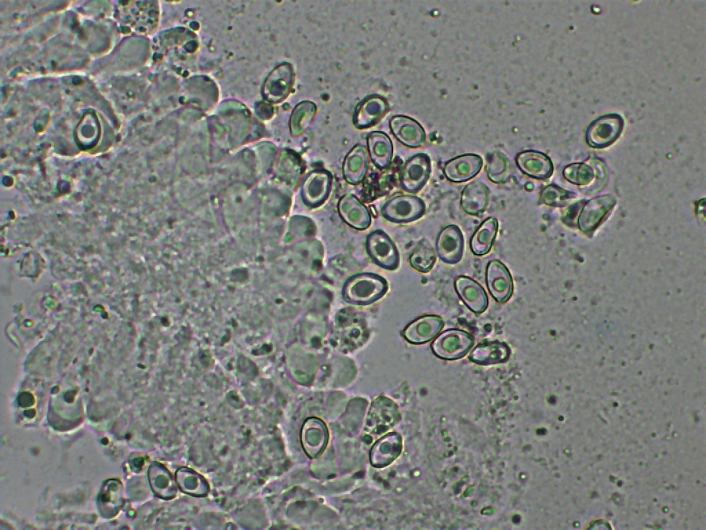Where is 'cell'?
Masks as SVG:
<instances>
[{
    "label": "cell",
    "instance_id": "obj_12",
    "mask_svg": "<svg viewBox=\"0 0 706 530\" xmlns=\"http://www.w3.org/2000/svg\"><path fill=\"white\" fill-rule=\"evenodd\" d=\"M331 185V177L326 171H312L306 176L302 196L306 205L319 206L326 199Z\"/></svg>",
    "mask_w": 706,
    "mask_h": 530
},
{
    "label": "cell",
    "instance_id": "obj_17",
    "mask_svg": "<svg viewBox=\"0 0 706 530\" xmlns=\"http://www.w3.org/2000/svg\"><path fill=\"white\" fill-rule=\"evenodd\" d=\"M498 228L497 219L486 218L476 229L470 239V248L474 255H483L492 248Z\"/></svg>",
    "mask_w": 706,
    "mask_h": 530
},
{
    "label": "cell",
    "instance_id": "obj_28",
    "mask_svg": "<svg viewBox=\"0 0 706 530\" xmlns=\"http://www.w3.org/2000/svg\"><path fill=\"white\" fill-rule=\"evenodd\" d=\"M543 429L537 430V433L539 434L541 432H542ZM543 431H545V429ZM545 431H543V433H541V434H545Z\"/></svg>",
    "mask_w": 706,
    "mask_h": 530
},
{
    "label": "cell",
    "instance_id": "obj_5",
    "mask_svg": "<svg viewBox=\"0 0 706 530\" xmlns=\"http://www.w3.org/2000/svg\"><path fill=\"white\" fill-rule=\"evenodd\" d=\"M463 248V235L458 226L450 224L440 230L436 240V253L442 262L449 264L459 262Z\"/></svg>",
    "mask_w": 706,
    "mask_h": 530
},
{
    "label": "cell",
    "instance_id": "obj_24",
    "mask_svg": "<svg viewBox=\"0 0 706 530\" xmlns=\"http://www.w3.org/2000/svg\"><path fill=\"white\" fill-rule=\"evenodd\" d=\"M567 197L566 190L554 184L546 186L541 193V199L548 206H562Z\"/></svg>",
    "mask_w": 706,
    "mask_h": 530
},
{
    "label": "cell",
    "instance_id": "obj_20",
    "mask_svg": "<svg viewBox=\"0 0 706 530\" xmlns=\"http://www.w3.org/2000/svg\"><path fill=\"white\" fill-rule=\"evenodd\" d=\"M436 259L435 251L426 239L420 240L410 255V264L418 271L426 273L434 266Z\"/></svg>",
    "mask_w": 706,
    "mask_h": 530
},
{
    "label": "cell",
    "instance_id": "obj_27",
    "mask_svg": "<svg viewBox=\"0 0 706 530\" xmlns=\"http://www.w3.org/2000/svg\"><path fill=\"white\" fill-rule=\"evenodd\" d=\"M512 521H513V522H514V523H518V522H520V516H514V517L512 518Z\"/></svg>",
    "mask_w": 706,
    "mask_h": 530
},
{
    "label": "cell",
    "instance_id": "obj_13",
    "mask_svg": "<svg viewBox=\"0 0 706 530\" xmlns=\"http://www.w3.org/2000/svg\"><path fill=\"white\" fill-rule=\"evenodd\" d=\"M443 326L444 322L440 316L425 315L417 318L407 326L405 331V336L412 343H425L436 335Z\"/></svg>",
    "mask_w": 706,
    "mask_h": 530
},
{
    "label": "cell",
    "instance_id": "obj_3",
    "mask_svg": "<svg viewBox=\"0 0 706 530\" xmlns=\"http://www.w3.org/2000/svg\"><path fill=\"white\" fill-rule=\"evenodd\" d=\"M624 126L623 117L616 113L598 117L593 120L585 131V139L589 146L596 148L607 147L621 135Z\"/></svg>",
    "mask_w": 706,
    "mask_h": 530
},
{
    "label": "cell",
    "instance_id": "obj_11",
    "mask_svg": "<svg viewBox=\"0 0 706 530\" xmlns=\"http://www.w3.org/2000/svg\"><path fill=\"white\" fill-rule=\"evenodd\" d=\"M516 162L520 170L536 179H547L553 173V165L550 159L541 152L527 150L520 153L516 157Z\"/></svg>",
    "mask_w": 706,
    "mask_h": 530
},
{
    "label": "cell",
    "instance_id": "obj_7",
    "mask_svg": "<svg viewBox=\"0 0 706 530\" xmlns=\"http://www.w3.org/2000/svg\"><path fill=\"white\" fill-rule=\"evenodd\" d=\"M490 295L499 302H507L513 293V281L508 268L498 260L490 261L485 272Z\"/></svg>",
    "mask_w": 706,
    "mask_h": 530
},
{
    "label": "cell",
    "instance_id": "obj_23",
    "mask_svg": "<svg viewBox=\"0 0 706 530\" xmlns=\"http://www.w3.org/2000/svg\"><path fill=\"white\" fill-rule=\"evenodd\" d=\"M366 159L365 155L348 157L343 166V174L347 181L357 184L365 173Z\"/></svg>",
    "mask_w": 706,
    "mask_h": 530
},
{
    "label": "cell",
    "instance_id": "obj_10",
    "mask_svg": "<svg viewBox=\"0 0 706 530\" xmlns=\"http://www.w3.org/2000/svg\"><path fill=\"white\" fill-rule=\"evenodd\" d=\"M482 166L483 160L480 156L466 154L447 162L443 172L448 180L460 183L475 177L480 172Z\"/></svg>",
    "mask_w": 706,
    "mask_h": 530
},
{
    "label": "cell",
    "instance_id": "obj_21",
    "mask_svg": "<svg viewBox=\"0 0 706 530\" xmlns=\"http://www.w3.org/2000/svg\"><path fill=\"white\" fill-rule=\"evenodd\" d=\"M177 482L183 492L195 496L206 495L207 488L201 477L192 470H179Z\"/></svg>",
    "mask_w": 706,
    "mask_h": 530
},
{
    "label": "cell",
    "instance_id": "obj_18",
    "mask_svg": "<svg viewBox=\"0 0 706 530\" xmlns=\"http://www.w3.org/2000/svg\"><path fill=\"white\" fill-rule=\"evenodd\" d=\"M121 484L115 480L104 482L99 495L101 512L106 516H113L118 512L122 502Z\"/></svg>",
    "mask_w": 706,
    "mask_h": 530
},
{
    "label": "cell",
    "instance_id": "obj_25",
    "mask_svg": "<svg viewBox=\"0 0 706 530\" xmlns=\"http://www.w3.org/2000/svg\"><path fill=\"white\" fill-rule=\"evenodd\" d=\"M18 404L22 407H29L34 404L33 395L28 392H23L18 396Z\"/></svg>",
    "mask_w": 706,
    "mask_h": 530
},
{
    "label": "cell",
    "instance_id": "obj_4",
    "mask_svg": "<svg viewBox=\"0 0 706 530\" xmlns=\"http://www.w3.org/2000/svg\"><path fill=\"white\" fill-rule=\"evenodd\" d=\"M425 210L424 202L416 196L404 195L389 200L383 207V216L397 222H412L421 217Z\"/></svg>",
    "mask_w": 706,
    "mask_h": 530
},
{
    "label": "cell",
    "instance_id": "obj_22",
    "mask_svg": "<svg viewBox=\"0 0 706 530\" xmlns=\"http://www.w3.org/2000/svg\"><path fill=\"white\" fill-rule=\"evenodd\" d=\"M485 170L488 178L494 183H504L508 177L509 163L505 157L495 155L487 159Z\"/></svg>",
    "mask_w": 706,
    "mask_h": 530
},
{
    "label": "cell",
    "instance_id": "obj_19",
    "mask_svg": "<svg viewBox=\"0 0 706 530\" xmlns=\"http://www.w3.org/2000/svg\"><path fill=\"white\" fill-rule=\"evenodd\" d=\"M151 488L161 498L174 496L176 492L170 475L165 469L157 464L150 466L148 471Z\"/></svg>",
    "mask_w": 706,
    "mask_h": 530
},
{
    "label": "cell",
    "instance_id": "obj_16",
    "mask_svg": "<svg viewBox=\"0 0 706 530\" xmlns=\"http://www.w3.org/2000/svg\"><path fill=\"white\" fill-rule=\"evenodd\" d=\"M339 212L341 218L355 228L365 229L370 224V217L367 208L351 195L341 198Z\"/></svg>",
    "mask_w": 706,
    "mask_h": 530
},
{
    "label": "cell",
    "instance_id": "obj_1",
    "mask_svg": "<svg viewBox=\"0 0 706 530\" xmlns=\"http://www.w3.org/2000/svg\"><path fill=\"white\" fill-rule=\"evenodd\" d=\"M385 288V282L379 275L361 273L354 275L346 282L343 294L348 302L365 304L380 297Z\"/></svg>",
    "mask_w": 706,
    "mask_h": 530
},
{
    "label": "cell",
    "instance_id": "obj_14",
    "mask_svg": "<svg viewBox=\"0 0 706 530\" xmlns=\"http://www.w3.org/2000/svg\"><path fill=\"white\" fill-rule=\"evenodd\" d=\"M489 202V188L481 181L467 184L462 190L461 206L470 215L478 216L486 209Z\"/></svg>",
    "mask_w": 706,
    "mask_h": 530
},
{
    "label": "cell",
    "instance_id": "obj_8",
    "mask_svg": "<svg viewBox=\"0 0 706 530\" xmlns=\"http://www.w3.org/2000/svg\"><path fill=\"white\" fill-rule=\"evenodd\" d=\"M367 250L379 266L394 268L398 264L396 248L390 238L382 230L372 231L367 238Z\"/></svg>",
    "mask_w": 706,
    "mask_h": 530
},
{
    "label": "cell",
    "instance_id": "obj_9",
    "mask_svg": "<svg viewBox=\"0 0 706 530\" xmlns=\"http://www.w3.org/2000/svg\"><path fill=\"white\" fill-rule=\"evenodd\" d=\"M454 288L465 304L475 313L484 312L489 304L484 288L473 279L464 275L454 280Z\"/></svg>",
    "mask_w": 706,
    "mask_h": 530
},
{
    "label": "cell",
    "instance_id": "obj_26",
    "mask_svg": "<svg viewBox=\"0 0 706 530\" xmlns=\"http://www.w3.org/2000/svg\"><path fill=\"white\" fill-rule=\"evenodd\" d=\"M24 414L28 418H32L33 416H34L35 411L33 409L26 410L24 411Z\"/></svg>",
    "mask_w": 706,
    "mask_h": 530
},
{
    "label": "cell",
    "instance_id": "obj_6",
    "mask_svg": "<svg viewBox=\"0 0 706 530\" xmlns=\"http://www.w3.org/2000/svg\"><path fill=\"white\" fill-rule=\"evenodd\" d=\"M431 173V162L425 154H418L410 159L399 175L401 187L410 193L418 191L428 180Z\"/></svg>",
    "mask_w": 706,
    "mask_h": 530
},
{
    "label": "cell",
    "instance_id": "obj_15",
    "mask_svg": "<svg viewBox=\"0 0 706 530\" xmlns=\"http://www.w3.org/2000/svg\"><path fill=\"white\" fill-rule=\"evenodd\" d=\"M510 353L505 343L489 341L477 344L469 355V359L479 365L496 364L506 362Z\"/></svg>",
    "mask_w": 706,
    "mask_h": 530
},
{
    "label": "cell",
    "instance_id": "obj_2",
    "mask_svg": "<svg viewBox=\"0 0 706 530\" xmlns=\"http://www.w3.org/2000/svg\"><path fill=\"white\" fill-rule=\"evenodd\" d=\"M474 343L473 335L458 328H449L441 333L432 343L434 353L443 360H456L463 357Z\"/></svg>",
    "mask_w": 706,
    "mask_h": 530
}]
</instances>
